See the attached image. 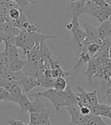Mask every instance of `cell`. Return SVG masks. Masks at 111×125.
Listing matches in <instances>:
<instances>
[{"mask_svg":"<svg viewBox=\"0 0 111 125\" xmlns=\"http://www.w3.org/2000/svg\"><path fill=\"white\" fill-rule=\"evenodd\" d=\"M31 97H36V98H40L44 97L48 98L50 101V102L53 104L54 108L56 111V113L59 114L60 109L65 107V92L58 91L55 89H47L44 92H36L30 95Z\"/></svg>","mask_w":111,"mask_h":125,"instance_id":"1","label":"cell"},{"mask_svg":"<svg viewBox=\"0 0 111 125\" xmlns=\"http://www.w3.org/2000/svg\"><path fill=\"white\" fill-rule=\"evenodd\" d=\"M45 70L42 60L39 62H31L26 60V63L22 69V73L25 76L34 77L39 79Z\"/></svg>","mask_w":111,"mask_h":125,"instance_id":"2","label":"cell"},{"mask_svg":"<svg viewBox=\"0 0 111 125\" xmlns=\"http://www.w3.org/2000/svg\"><path fill=\"white\" fill-rule=\"evenodd\" d=\"M67 109L71 116V121H74L80 125H87L88 120L90 115L83 116L80 113L79 106L78 104H72L67 106Z\"/></svg>","mask_w":111,"mask_h":125,"instance_id":"3","label":"cell"},{"mask_svg":"<svg viewBox=\"0 0 111 125\" xmlns=\"http://www.w3.org/2000/svg\"><path fill=\"white\" fill-rule=\"evenodd\" d=\"M79 22L82 23L83 25V31L85 33L86 39L89 42H95L97 43H101L100 39L98 38L97 28L94 27L88 22H86L84 20H79Z\"/></svg>","mask_w":111,"mask_h":125,"instance_id":"4","label":"cell"},{"mask_svg":"<svg viewBox=\"0 0 111 125\" xmlns=\"http://www.w3.org/2000/svg\"><path fill=\"white\" fill-rule=\"evenodd\" d=\"M18 85H20V87L22 89L23 94H26L29 92L30 90L34 89L35 87L39 85L37 79L30 76H24L21 80L18 81Z\"/></svg>","mask_w":111,"mask_h":125,"instance_id":"5","label":"cell"},{"mask_svg":"<svg viewBox=\"0 0 111 125\" xmlns=\"http://www.w3.org/2000/svg\"><path fill=\"white\" fill-rule=\"evenodd\" d=\"M91 115L111 118V106L110 104L98 103L97 105L91 108Z\"/></svg>","mask_w":111,"mask_h":125,"instance_id":"6","label":"cell"},{"mask_svg":"<svg viewBox=\"0 0 111 125\" xmlns=\"http://www.w3.org/2000/svg\"><path fill=\"white\" fill-rule=\"evenodd\" d=\"M7 70L13 72H18L22 70L23 67L26 63V60L21 59L19 57H7Z\"/></svg>","mask_w":111,"mask_h":125,"instance_id":"7","label":"cell"},{"mask_svg":"<svg viewBox=\"0 0 111 125\" xmlns=\"http://www.w3.org/2000/svg\"><path fill=\"white\" fill-rule=\"evenodd\" d=\"M101 69L100 66L98 65L97 62L95 59L92 58L88 63V69L86 72L84 73V75L88 78V80L90 83L91 86H93V79L94 75L97 73V71Z\"/></svg>","mask_w":111,"mask_h":125,"instance_id":"8","label":"cell"},{"mask_svg":"<svg viewBox=\"0 0 111 125\" xmlns=\"http://www.w3.org/2000/svg\"><path fill=\"white\" fill-rule=\"evenodd\" d=\"M97 34L100 41L111 38V23L109 20L101 22L99 28H97Z\"/></svg>","mask_w":111,"mask_h":125,"instance_id":"9","label":"cell"},{"mask_svg":"<svg viewBox=\"0 0 111 125\" xmlns=\"http://www.w3.org/2000/svg\"><path fill=\"white\" fill-rule=\"evenodd\" d=\"M48 104L42 102L39 98H37L35 101L31 102L30 108H28L29 113H43V112L47 111Z\"/></svg>","mask_w":111,"mask_h":125,"instance_id":"10","label":"cell"},{"mask_svg":"<svg viewBox=\"0 0 111 125\" xmlns=\"http://www.w3.org/2000/svg\"><path fill=\"white\" fill-rule=\"evenodd\" d=\"M65 92V107H67L69 105L72 104H78V99L76 95V94L73 92L71 85H67L65 89L64 90Z\"/></svg>","mask_w":111,"mask_h":125,"instance_id":"11","label":"cell"},{"mask_svg":"<svg viewBox=\"0 0 111 125\" xmlns=\"http://www.w3.org/2000/svg\"><path fill=\"white\" fill-rule=\"evenodd\" d=\"M80 50H81V51H80V53H79V57H78V60L77 62V64L75 66V67L72 68L74 70H76V71H77L78 68L82 67L84 65L88 63V62L91 60L88 53L87 52V51H86V48L84 46H82Z\"/></svg>","mask_w":111,"mask_h":125,"instance_id":"12","label":"cell"},{"mask_svg":"<svg viewBox=\"0 0 111 125\" xmlns=\"http://www.w3.org/2000/svg\"><path fill=\"white\" fill-rule=\"evenodd\" d=\"M2 79H6V80H11V81H19L21 80L24 75L22 73V71H18V72H13L9 70H2Z\"/></svg>","mask_w":111,"mask_h":125,"instance_id":"13","label":"cell"},{"mask_svg":"<svg viewBox=\"0 0 111 125\" xmlns=\"http://www.w3.org/2000/svg\"><path fill=\"white\" fill-rule=\"evenodd\" d=\"M82 46L85 47L86 51L88 53L91 58L94 57L100 50V43H97L95 42H89L87 39H85Z\"/></svg>","mask_w":111,"mask_h":125,"instance_id":"14","label":"cell"},{"mask_svg":"<svg viewBox=\"0 0 111 125\" xmlns=\"http://www.w3.org/2000/svg\"><path fill=\"white\" fill-rule=\"evenodd\" d=\"M111 15V6H107V7L100 8L97 11L95 17L100 22H103L109 19V18Z\"/></svg>","mask_w":111,"mask_h":125,"instance_id":"15","label":"cell"},{"mask_svg":"<svg viewBox=\"0 0 111 125\" xmlns=\"http://www.w3.org/2000/svg\"><path fill=\"white\" fill-rule=\"evenodd\" d=\"M40 60L42 61L49 60L50 57L53 56L50 47H48L46 41H43L40 43Z\"/></svg>","mask_w":111,"mask_h":125,"instance_id":"16","label":"cell"},{"mask_svg":"<svg viewBox=\"0 0 111 125\" xmlns=\"http://www.w3.org/2000/svg\"><path fill=\"white\" fill-rule=\"evenodd\" d=\"M99 78L104 81H111V66L110 65L101 68L94 75V78Z\"/></svg>","mask_w":111,"mask_h":125,"instance_id":"17","label":"cell"},{"mask_svg":"<svg viewBox=\"0 0 111 125\" xmlns=\"http://www.w3.org/2000/svg\"><path fill=\"white\" fill-rule=\"evenodd\" d=\"M85 2H86L84 0H77V1L71 2L69 6L73 11V15H75L78 18L81 16L82 15V11Z\"/></svg>","mask_w":111,"mask_h":125,"instance_id":"18","label":"cell"},{"mask_svg":"<svg viewBox=\"0 0 111 125\" xmlns=\"http://www.w3.org/2000/svg\"><path fill=\"white\" fill-rule=\"evenodd\" d=\"M100 8L98 7L95 3L92 2H85V5L83 8L82 14H88L94 18L97 11Z\"/></svg>","mask_w":111,"mask_h":125,"instance_id":"19","label":"cell"},{"mask_svg":"<svg viewBox=\"0 0 111 125\" xmlns=\"http://www.w3.org/2000/svg\"><path fill=\"white\" fill-rule=\"evenodd\" d=\"M28 60L31 62H39L40 61V45H35L30 51L26 54Z\"/></svg>","mask_w":111,"mask_h":125,"instance_id":"20","label":"cell"},{"mask_svg":"<svg viewBox=\"0 0 111 125\" xmlns=\"http://www.w3.org/2000/svg\"><path fill=\"white\" fill-rule=\"evenodd\" d=\"M72 36L74 41H75V43L79 47V48H81L83 42L86 39V35L83 29L80 28L75 31H74V32H72Z\"/></svg>","mask_w":111,"mask_h":125,"instance_id":"21","label":"cell"},{"mask_svg":"<svg viewBox=\"0 0 111 125\" xmlns=\"http://www.w3.org/2000/svg\"><path fill=\"white\" fill-rule=\"evenodd\" d=\"M55 79H53V78H48L43 74L41 76V77L37 80L38 84H39L38 86L43 87V88H46L47 89H53Z\"/></svg>","mask_w":111,"mask_h":125,"instance_id":"22","label":"cell"},{"mask_svg":"<svg viewBox=\"0 0 111 125\" xmlns=\"http://www.w3.org/2000/svg\"><path fill=\"white\" fill-rule=\"evenodd\" d=\"M101 91L105 94L107 98L108 104H111V81H104L102 80Z\"/></svg>","mask_w":111,"mask_h":125,"instance_id":"23","label":"cell"},{"mask_svg":"<svg viewBox=\"0 0 111 125\" xmlns=\"http://www.w3.org/2000/svg\"><path fill=\"white\" fill-rule=\"evenodd\" d=\"M30 104H31V102L29 100L26 94H23L19 99V102H18V104L20 105L21 110L23 113H25V112L28 111Z\"/></svg>","mask_w":111,"mask_h":125,"instance_id":"24","label":"cell"},{"mask_svg":"<svg viewBox=\"0 0 111 125\" xmlns=\"http://www.w3.org/2000/svg\"><path fill=\"white\" fill-rule=\"evenodd\" d=\"M87 97L90 108L98 104V98H97V90L94 89L91 92H87Z\"/></svg>","mask_w":111,"mask_h":125,"instance_id":"25","label":"cell"},{"mask_svg":"<svg viewBox=\"0 0 111 125\" xmlns=\"http://www.w3.org/2000/svg\"><path fill=\"white\" fill-rule=\"evenodd\" d=\"M4 52L9 57H19V50H18V47L15 46V44L6 45Z\"/></svg>","mask_w":111,"mask_h":125,"instance_id":"26","label":"cell"},{"mask_svg":"<svg viewBox=\"0 0 111 125\" xmlns=\"http://www.w3.org/2000/svg\"><path fill=\"white\" fill-rule=\"evenodd\" d=\"M66 28L68 30H69L72 31V33L78 29L81 28L80 27V22H79V18L78 16H76L75 15H73V18H72V20L71 22L68 23L66 25H65Z\"/></svg>","mask_w":111,"mask_h":125,"instance_id":"27","label":"cell"},{"mask_svg":"<svg viewBox=\"0 0 111 125\" xmlns=\"http://www.w3.org/2000/svg\"><path fill=\"white\" fill-rule=\"evenodd\" d=\"M67 80L65 79L64 78H56L54 81L53 83V88L58 91H61V92H64V90L65 89L66 86H67Z\"/></svg>","mask_w":111,"mask_h":125,"instance_id":"28","label":"cell"},{"mask_svg":"<svg viewBox=\"0 0 111 125\" xmlns=\"http://www.w3.org/2000/svg\"><path fill=\"white\" fill-rule=\"evenodd\" d=\"M87 125H109L107 122L104 121L101 116L90 115L88 120Z\"/></svg>","mask_w":111,"mask_h":125,"instance_id":"29","label":"cell"},{"mask_svg":"<svg viewBox=\"0 0 111 125\" xmlns=\"http://www.w3.org/2000/svg\"><path fill=\"white\" fill-rule=\"evenodd\" d=\"M63 59V57H59V59H56L54 56H51L49 59V62H50V69L51 70H56V69L61 68V64L60 62Z\"/></svg>","mask_w":111,"mask_h":125,"instance_id":"30","label":"cell"},{"mask_svg":"<svg viewBox=\"0 0 111 125\" xmlns=\"http://www.w3.org/2000/svg\"><path fill=\"white\" fill-rule=\"evenodd\" d=\"M43 113H30V123L33 125H37L40 124L43 116Z\"/></svg>","mask_w":111,"mask_h":125,"instance_id":"31","label":"cell"},{"mask_svg":"<svg viewBox=\"0 0 111 125\" xmlns=\"http://www.w3.org/2000/svg\"><path fill=\"white\" fill-rule=\"evenodd\" d=\"M15 36H14L13 34H11L9 33H4L3 34L2 42L5 43V46L15 44Z\"/></svg>","mask_w":111,"mask_h":125,"instance_id":"32","label":"cell"},{"mask_svg":"<svg viewBox=\"0 0 111 125\" xmlns=\"http://www.w3.org/2000/svg\"><path fill=\"white\" fill-rule=\"evenodd\" d=\"M20 16V9L18 8H11L9 11V17L11 20L16 21Z\"/></svg>","mask_w":111,"mask_h":125,"instance_id":"33","label":"cell"},{"mask_svg":"<svg viewBox=\"0 0 111 125\" xmlns=\"http://www.w3.org/2000/svg\"><path fill=\"white\" fill-rule=\"evenodd\" d=\"M110 47H111V38H107L105 40L101 41L99 51H108V50H110Z\"/></svg>","mask_w":111,"mask_h":125,"instance_id":"34","label":"cell"},{"mask_svg":"<svg viewBox=\"0 0 111 125\" xmlns=\"http://www.w3.org/2000/svg\"><path fill=\"white\" fill-rule=\"evenodd\" d=\"M7 56L5 53L0 52V69L1 70H7Z\"/></svg>","mask_w":111,"mask_h":125,"instance_id":"35","label":"cell"},{"mask_svg":"<svg viewBox=\"0 0 111 125\" xmlns=\"http://www.w3.org/2000/svg\"><path fill=\"white\" fill-rule=\"evenodd\" d=\"M10 93L5 89L0 87V101H7Z\"/></svg>","mask_w":111,"mask_h":125,"instance_id":"36","label":"cell"},{"mask_svg":"<svg viewBox=\"0 0 111 125\" xmlns=\"http://www.w3.org/2000/svg\"><path fill=\"white\" fill-rule=\"evenodd\" d=\"M79 111H80L81 115L83 116L91 115V108L89 107H88V106H81V107H79Z\"/></svg>","mask_w":111,"mask_h":125,"instance_id":"37","label":"cell"},{"mask_svg":"<svg viewBox=\"0 0 111 125\" xmlns=\"http://www.w3.org/2000/svg\"><path fill=\"white\" fill-rule=\"evenodd\" d=\"M92 2L95 3L99 8H103V7H107L110 5L106 1V0H94Z\"/></svg>","mask_w":111,"mask_h":125,"instance_id":"38","label":"cell"},{"mask_svg":"<svg viewBox=\"0 0 111 125\" xmlns=\"http://www.w3.org/2000/svg\"><path fill=\"white\" fill-rule=\"evenodd\" d=\"M7 122L10 125H24V123L21 120H17L14 118H9L7 120Z\"/></svg>","mask_w":111,"mask_h":125,"instance_id":"39","label":"cell"},{"mask_svg":"<svg viewBox=\"0 0 111 125\" xmlns=\"http://www.w3.org/2000/svg\"><path fill=\"white\" fill-rule=\"evenodd\" d=\"M69 125H80V124H77L75 122H74V121H70V123H69Z\"/></svg>","mask_w":111,"mask_h":125,"instance_id":"40","label":"cell"},{"mask_svg":"<svg viewBox=\"0 0 111 125\" xmlns=\"http://www.w3.org/2000/svg\"><path fill=\"white\" fill-rule=\"evenodd\" d=\"M2 70L0 69V79H2Z\"/></svg>","mask_w":111,"mask_h":125,"instance_id":"41","label":"cell"},{"mask_svg":"<svg viewBox=\"0 0 111 125\" xmlns=\"http://www.w3.org/2000/svg\"><path fill=\"white\" fill-rule=\"evenodd\" d=\"M47 125H52V124H51V121H49V123L47 124Z\"/></svg>","mask_w":111,"mask_h":125,"instance_id":"42","label":"cell"},{"mask_svg":"<svg viewBox=\"0 0 111 125\" xmlns=\"http://www.w3.org/2000/svg\"><path fill=\"white\" fill-rule=\"evenodd\" d=\"M24 125H33V124H30V123H29V124H24Z\"/></svg>","mask_w":111,"mask_h":125,"instance_id":"43","label":"cell"},{"mask_svg":"<svg viewBox=\"0 0 111 125\" xmlns=\"http://www.w3.org/2000/svg\"><path fill=\"white\" fill-rule=\"evenodd\" d=\"M71 1V2H75V1H77V0H70Z\"/></svg>","mask_w":111,"mask_h":125,"instance_id":"44","label":"cell"}]
</instances>
